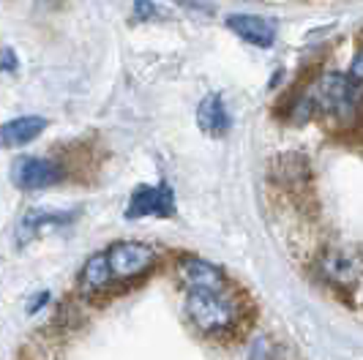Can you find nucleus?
<instances>
[{
	"label": "nucleus",
	"mask_w": 363,
	"mask_h": 360,
	"mask_svg": "<svg viewBox=\"0 0 363 360\" xmlns=\"http://www.w3.org/2000/svg\"><path fill=\"white\" fill-rule=\"evenodd\" d=\"M186 314L205 336H221L238 320L235 303L227 298L224 289H189Z\"/></svg>",
	"instance_id": "obj_1"
},
{
	"label": "nucleus",
	"mask_w": 363,
	"mask_h": 360,
	"mask_svg": "<svg viewBox=\"0 0 363 360\" xmlns=\"http://www.w3.org/2000/svg\"><path fill=\"white\" fill-rule=\"evenodd\" d=\"M358 96H361V79L350 74H325L311 93L314 109L336 115V118H350L358 109Z\"/></svg>",
	"instance_id": "obj_2"
},
{
	"label": "nucleus",
	"mask_w": 363,
	"mask_h": 360,
	"mask_svg": "<svg viewBox=\"0 0 363 360\" xmlns=\"http://www.w3.org/2000/svg\"><path fill=\"white\" fill-rule=\"evenodd\" d=\"M104 257H107L112 281H128V279H137L150 270L156 252L140 240H121V243H112L104 252Z\"/></svg>",
	"instance_id": "obj_3"
},
{
	"label": "nucleus",
	"mask_w": 363,
	"mask_h": 360,
	"mask_svg": "<svg viewBox=\"0 0 363 360\" xmlns=\"http://www.w3.org/2000/svg\"><path fill=\"white\" fill-rule=\"evenodd\" d=\"M123 216L128 221H137V218H169L175 216V191L167 186V183H159V186H137L128 197V205L123 210Z\"/></svg>",
	"instance_id": "obj_4"
},
{
	"label": "nucleus",
	"mask_w": 363,
	"mask_h": 360,
	"mask_svg": "<svg viewBox=\"0 0 363 360\" xmlns=\"http://www.w3.org/2000/svg\"><path fill=\"white\" fill-rule=\"evenodd\" d=\"M11 183L19 191H38L50 189L55 183L63 180V167L52 159H38V156H19L9 169Z\"/></svg>",
	"instance_id": "obj_5"
},
{
	"label": "nucleus",
	"mask_w": 363,
	"mask_h": 360,
	"mask_svg": "<svg viewBox=\"0 0 363 360\" xmlns=\"http://www.w3.org/2000/svg\"><path fill=\"white\" fill-rule=\"evenodd\" d=\"M224 25L240 41H246L249 47H257V50H271L276 44V33H279L276 22L268 17H259V14H230Z\"/></svg>",
	"instance_id": "obj_6"
},
{
	"label": "nucleus",
	"mask_w": 363,
	"mask_h": 360,
	"mask_svg": "<svg viewBox=\"0 0 363 360\" xmlns=\"http://www.w3.org/2000/svg\"><path fill=\"white\" fill-rule=\"evenodd\" d=\"M47 126L50 120L41 115H19V118L0 123V150H14L22 145H30L47 131Z\"/></svg>",
	"instance_id": "obj_7"
},
{
	"label": "nucleus",
	"mask_w": 363,
	"mask_h": 360,
	"mask_svg": "<svg viewBox=\"0 0 363 360\" xmlns=\"http://www.w3.org/2000/svg\"><path fill=\"white\" fill-rule=\"evenodd\" d=\"M178 276L186 284V289H224L227 287V279L224 273L205 262V259H194V257H186L181 265H178Z\"/></svg>",
	"instance_id": "obj_8"
},
{
	"label": "nucleus",
	"mask_w": 363,
	"mask_h": 360,
	"mask_svg": "<svg viewBox=\"0 0 363 360\" xmlns=\"http://www.w3.org/2000/svg\"><path fill=\"white\" fill-rule=\"evenodd\" d=\"M197 126L208 134V137H224L233 128V118L227 112V104L218 93H208L197 107Z\"/></svg>",
	"instance_id": "obj_9"
},
{
	"label": "nucleus",
	"mask_w": 363,
	"mask_h": 360,
	"mask_svg": "<svg viewBox=\"0 0 363 360\" xmlns=\"http://www.w3.org/2000/svg\"><path fill=\"white\" fill-rule=\"evenodd\" d=\"M320 273L333 287H352L358 281V262L345 252H325L320 257Z\"/></svg>",
	"instance_id": "obj_10"
},
{
	"label": "nucleus",
	"mask_w": 363,
	"mask_h": 360,
	"mask_svg": "<svg viewBox=\"0 0 363 360\" xmlns=\"http://www.w3.org/2000/svg\"><path fill=\"white\" fill-rule=\"evenodd\" d=\"M77 213H28V216L22 218V224H19V232H17V240L19 243H28V240H33L44 227H63V224H69L74 221Z\"/></svg>",
	"instance_id": "obj_11"
},
{
	"label": "nucleus",
	"mask_w": 363,
	"mask_h": 360,
	"mask_svg": "<svg viewBox=\"0 0 363 360\" xmlns=\"http://www.w3.org/2000/svg\"><path fill=\"white\" fill-rule=\"evenodd\" d=\"M82 284L88 289H104L112 284V273H109L104 252L93 254L91 259L85 262V268H82Z\"/></svg>",
	"instance_id": "obj_12"
},
{
	"label": "nucleus",
	"mask_w": 363,
	"mask_h": 360,
	"mask_svg": "<svg viewBox=\"0 0 363 360\" xmlns=\"http://www.w3.org/2000/svg\"><path fill=\"white\" fill-rule=\"evenodd\" d=\"M153 17H159L156 3H150V0H134V19H140V22H150Z\"/></svg>",
	"instance_id": "obj_13"
},
{
	"label": "nucleus",
	"mask_w": 363,
	"mask_h": 360,
	"mask_svg": "<svg viewBox=\"0 0 363 360\" xmlns=\"http://www.w3.org/2000/svg\"><path fill=\"white\" fill-rule=\"evenodd\" d=\"M175 3L189 11H197V14H213V6L208 0H175Z\"/></svg>",
	"instance_id": "obj_14"
},
{
	"label": "nucleus",
	"mask_w": 363,
	"mask_h": 360,
	"mask_svg": "<svg viewBox=\"0 0 363 360\" xmlns=\"http://www.w3.org/2000/svg\"><path fill=\"white\" fill-rule=\"evenodd\" d=\"M17 66H19V60L11 50H3V52H0V72L11 74V72H17Z\"/></svg>",
	"instance_id": "obj_15"
},
{
	"label": "nucleus",
	"mask_w": 363,
	"mask_h": 360,
	"mask_svg": "<svg viewBox=\"0 0 363 360\" xmlns=\"http://www.w3.org/2000/svg\"><path fill=\"white\" fill-rule=\"evenodd\" d=\"M47 303H50V292H47V289H41V292H38L36 298H33V300L28 303V314H36L38 308L47 306Z\"/></svg>",
	"instance_id": "obj_16"
}]
</instances>
